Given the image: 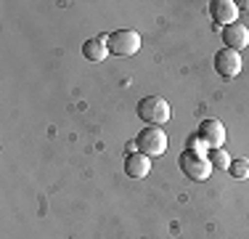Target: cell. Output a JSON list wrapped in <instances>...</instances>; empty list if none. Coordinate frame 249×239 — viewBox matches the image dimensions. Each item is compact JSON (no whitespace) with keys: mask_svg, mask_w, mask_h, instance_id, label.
<instances>
[{"mask_svg":"<svg viewBox=\"0 0 249 239\" xmlns=\"http://www.w3.org/2000/svg\"><path fill=\"white\" fill-rule=\"evenodd\" d=\"M196 133L201 136V141L207 143V149H220L225 143V136H228L220 120H204V122L199 125Z\"/></svg>","mask_w":249,"mask_h":239,"instance_id":"obj_7","label":"cell"},{"mask_svg":"<svg viewBox=\"0 0 249 239\" xmlns=\"http://www.w3.org/2000/svg\"><path fill=\"white\" fill-rule=\"evenodd\" d=\"M215 72L223 77V80H233V77H239L241 72V53L239 51H231V48H220V51L215 53Z\"/></svg>","mask_w":249,"mask_h":239,"instance_id":"obj_5","label":"cell"},{"mask_svg":"<svg viewBox=\"0 0 249 239\" xmlns=\"http://www.w3.org/2000/svg\"><path fill=\"white\" fill-rule=\"evenodd\" d=\"M188 152H196V154H207V143L201 141V136L196 133V136H191V139H188Z\"/></svg>","mask_w":249,"mask_h":239,"instance_id":"obj_13","label":"cell"},{"mask_svg":"<svg viewBox=\"0 0 249 239\" xmlns=\"http://www.w3.org/2000/svg\"><path fill=\"white\" fill-rule=\"evenodd\" d=\"M223 35V43L225 48H231V51H244V48H249V27L247 24H231V27H223L220 29Z\"/></svg>","mask_w":249,"mask_h":239,"instance_id":"obj_6","label":"cell"},{"mask_svg":"<svg viewBox=\"0 0 249 239\" xmlns=\"http://www.w3.org/2000/svg\"><path fill=\"white\" fill-rule=\"evenodd\" d=\"M135 146H138V152L146 154V157H162V154L167 152V133H164V128L146 125L138 133V139H135Z\"/></svg>","mask_w":249,"mask_h":239,"instance_id":"obj_1","label":"cell"},{"mask_svg":"<svg viewBox=\"0 0 249 239\" xmlns=\"http://www.w3.org/2000/svg\"><path fill=\"white\" fill-rule=\"evenodd\" d=\"M210 14L212 21L220 24V27H231L236 24V16H239V5L233 0H212L210 3Z\"/></svg>","mask_w":249,"mask_h":239,"instance_id":"obj_8","label":"cell"},{"mask_svg":"<svg viewBox=\"0 0 249 239\" xmlns=\"http://www.w3.org/2000/svg\"><path fill=\"white\" fill-rule=\"evenodd\" d=\"M228 176H233L236 181H244V178H249V159H244V157L231 159V165H228Z\"/></svg>","mask_w":249,"mask_h":239,"instance_id":"obj_11","label":"cell"},{"mask_svg":"<svg viewBox=\"0 0 249 239\" xmlns=\"http://www.w3.org/2000/svg\"><path fill=\"white\" fill-rule=\"evenodd\" d=\"M207 157H210L212 167H217V170H228L231 157H228V152H225L223 146H220V149H210V152H207Z\"/></svg>","mask_w":249,"mask_h":239,"instance_id":"obj_12","label":"cell"},{"mask_svg":"<svg viewBox=\"0 0 249 239\" xmlns=\"http://www.w3.org/2000/svg\"><path fill=\"white\" fill-rule=\"evenodd\" d=\"M138 117L143 120L146 125L162 128V125L170 120V104L162 99V96H146V99L138 101Z\"/></svg>","mask_w":249,"mask_h":239,"instance_id":"obj_3","label":"cell"},{"mask_svg":"<svg viewBox=\"0 0 249 239\" xmlns=\"http://www.w3.org/2000/svg\"><path fill=\"white\" fill-rule=\"evenodd\" d=\"M149 173H151V157H146V154H141V152H130L127 157H124V176L146 178Z\"/></svg>","mask_w":249,"mask_h":239,"instance_id":"obj_9","label":"cell"},{"mask_svg":"<svg viewBox=\"0 0 249 239\" xmlns=\"http://www.w3.org/2000/svg\"><path fill=\"white\" fill-rule=\"evenodd\" d=\"M106 38H109V35H98V38L85 40V43H82V56L93 64L104 61V59L109 56V43H106Z\"/></svg>","mask_w":249,"mask_h":239,"instance_id":"obj_10","label":"cell"},{"mask_svg":"<svg viewBox=\"0 0 249 239\" xmlns=\"http://www.w3.org/2000/svg\"><path fill=\"white\" fill-rule=\"evenodd\" d=\"M106 43H109V53H114V56H135L141 48V35L130 27H122L111 32Z\"/></svg>","mask_w":249,"mask_h":239,"instance_id":"obj_4","label":"cell"},{"mask_svg":"<svg viewBox=\"0 0 249 239\" xmlns=\"http://www.w3.org/2000/svg\"><path fill=\"white\" fill-rule=\"evenodd\" d=\"M236 5H241L244 11H249V0H241V3H236Z\"/></svg>","mask_w":249,"mask_h":239,"instance_id":"obj_14","label":"cell"},{"mask_svg":"<svg viewBox=\"0 0 249 239\" xmlns=\"http://www.w3.org/2000/svg\"><path fill=\"white\" fill-rule=\"evenodd\" d=\"M178 167H180L183 176H188L191 181H207V178L212 176L210 157L196 154V152H188V149H183V152L178 154Z\"/></svg>","mask_w":249,"mask_h":239,"instance_id":"obj_2","label":"cell"}]
</instances>
